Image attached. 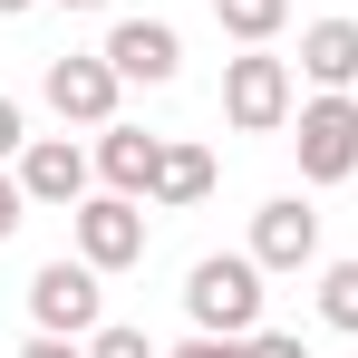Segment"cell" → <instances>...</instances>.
<instances>
[{
    "label": "cell",
    "mask_w": 358,
    "mask_h": 358,
    "mask_svg": "<svg viewBox=\"0 0 358 358\" xmlns=\"http://www.w3.org/2000/svg\"><path fill=\"white\" fill-rule=\"evenodd\" d=\"M184 320L213 339H252L262 329V262L252 252H203L184 271Z\"/></svg>",
    "instance_id": "cell-1"
},
{
    "label": "cell",
    "mask_w": 358,
    "mask_h": 358,
    "mask_svg": "<svg viewBox=\"0 0 358 358\" xmlns=\"http://www.w3.org/2000/svg\"><path fill=\"white\" fill-rule=\"evenodd\" d=\"M291 155L300 184H349L358 175V87H320L291 107Z\"/></svg>",
    "instance_id": "cell-2"
},
{
    "label": "cell",
    "mask_w": 358,
    "mask_h": 358,
    "mask_svg": "<svg viewBox=\"0 0 358 358\" xmlns=\"http://www.w3.org/2000/svg\"><path fill=\"white\" fill-rule=\"evenodd\" d=\"M97 281H107V271H97V262H39V271H29V329H59V339H87V329H97V320H107V291H97Z\"/></svg>",
    "instance_id": "cell-3"
},
{
    "label": "cell",
    "mask_w": 358,
    "mask_h": 358,
    "mask_svg": "<svg viewBox=\"0 0 358 358\" xmlns=\"http://www.w3.org/2000/svg\"><path fill=\"white\" fill-rule=\"evenodd\" d=\"M291 59H271V49H242L233 68H223V117L242 126V136H281L291 126Z\"/></svg>",
    "instance_id": "cell-4"
},
{
    "label": "cell",
    "mask_w": 358,
    "mask_h": 358,
    "mask_svg": "<svg viewBox=\"0 0 358 358\" xmlns=\"http://www.w3.org/2000/svg\"><path fill=\"white\" fill-rule=\"evenodd\" d=\"M39 97H49V117H59V126H117L126 78L107 68V49H97V59H78V49H68V59L39 68Z\"/></svg>",
    "instance_id": "cell-5"
},
{
    "label": "cell",
    "mask_w": 358,
    "mask_h": 358,
    "mask_svg": "<svg viewBox=\"0 0 358 358\" xmlns=\"http://www.w3.org/2000/svg\"><path fill=\"white\" fill-rule=\"evenodd\" d=\"M68 233H78V262L136 271V262H145V203H136V194H87V203L68 213Z\"/></svg>",
    "instance_id": "cell-6"
},
{
    "label": "cell",
    "mask_w": 358,
    "mask_h": 358,
    "mask_svg": "<svg viewBox=\"0 0 358 358\" xmlns=\"http://www.w3.org/2000/svg\"><path fill=\"white\" fill-rule=\"evenodd\" d=\"M10 175H20V194H29V203H59V213H78V203H87V175H97V155H87L78 136H29Z\"/></svg>",
    "instance_id": "cell-7"
},
{
    "label": "cell",
    "mask_w": 358,
    "mask_h": 358,
    "mask_svg": "<svg viewBox=\"0 0 358 358\" xmlns=\"http://www.w3.org/2000/svg\"><path fill=\"white\" fill-rule=\"evenodd\" d=\"M252 262H262V271H310V262H320V213H310L300 194H271V203L252 213Z\"/></svg>",
    "instance_id": "cell-8"
},
{
    "label": "cell",
    "mask_w": 358,
    "mask_h": 358,
    "mask_svg": "<svg viewBox=\"0 0 358 358\" xmlns=\"http://www.w3.org/2000/svg\"><path fill=\"white\" fill-rule=\"evenodd\" d=\"M107 68H117L126 87H165V78L184 68L175 20H117V29H107Z\"/></svg>",
    "instance_id": "cell-9"
},
{
    "label": "cell",
    "mask_w": 358,
    "mask_h": 358,
    "mask_svg": "<svg viewBox=\"0 0 358 358\" xmlns=\"http://www.w3.org/2000/svg\"><path fill=\"white\" fill-rule=\"evenodd\" d=\"M97 175H107V194H136V203H155L165 136H145V126H97Z\"/></svg>",
    "instance_id": "cell-10"
},
{
    "label": "cell",
    "mask_w": 358,
    "mask_h": 358,
    "mask_svg": "<svg viewBox=\"0 0 358 358\" xmlns=\"http://www.w3.org/2000/svg\"><path fill=\"white\" fill-rule=\"evenodd\" d=\"M300 78L310 87H358V20H310L300 29Z\"/></svg>",
    "instance_id": "cell-11"
},
{
    "label": "cell",
    "mask_w": 358,
    "mask_h": 358,
    "mask_svg": "<svg viewBox=\"0 0 358 358\" xmlns=\"http://www.w3.org/2000/svg\"><path fill=\"white\" fill-rule=\"evenodd\" d=\"M213 194V145H184V136H165V175H155V203L165 213H194Z\"/></svg>",
    "instance_id": "cell-12"
},
{
    "label": "cell",
    "mask_w": 358,
    "mask_h": 358,
    "mask_svg": "<svg viewBox=\"0 0 358 358\" xmlns=\"http://www.w3.org/2000/svg\"><path fill=\"white\" fill-rule=\"evenodd\" d=\"M213 20H223V39H242V49H271L281 20H291V0H213Z\"/></svg>",
    "instance_id": "cell-13"
},
{
    "label": "cell",
    "mask_w": 358,
    "mask_h": 358,
    "mask_svg": "<svg viewBox=\"0 0 358 358\" xmlns=\"http://www.w3.org/2000/svg\"><path fill=\"white\" fill-rule=\"evenodd\" d=\"M320 320L358 339V262H329V271H320Z\"/></svg>",
    "instance_id": "cell-14"
},
{
    "label": "cell",
    "mask_w": 358,
    "mask_h": 358,
    "mask_svg": "<svg viewBox=\"0 0 358 358\" xmlns=\"http://www.w3.org/2000/svg\"><path fill=\"white\" fill-rule=\"evenodd\" d=\"M87 358H165V349H155L145 329H126V320H97V329H87Z\"/></svg>",
    "instance_id": "cell-15"
},
{
    "label": "cell",
    "mask_w": 358,
    "mask_h": 358,
    "mask_svg": "<svg viewBox=\"0 0 358 358\" xmlns=\"http://www.w3.org/2000/svg\"><path fill=\"white\" fill-rule=\"evenodd\" d=\"M165 358H252V339H213V329H194V339H175Z\"/></svg>",
    "instance_id": "cell-16"
},
{
    "label": "cell",
    "mask_w": 358,
    "mask_h": 358,
    "mask_svg": "<svg viewBox=\"0 0 358 358\" xmlns=\"http://www.w3.org/2000/svg\"><path fill=\"white\" fill-rule=\"evenodd\" d=\"M20 145H29V117H20V97H0V165H20Z\"/></svg>",
    "instance_id": "cell-17"
},
{
    "label": "cell",
    "mask_w": 358,
    "mask_h": 358,
    "mask_svg": "<svg viewBox=\"0 0 358 358\" xmlns=\"http://www.w3.org/2000/svg\"><path fill=\"white\" fill-rule=\"evenodd\" d=\"M20 213H29V194H20V175H10V165H0V242L20 233Z\"/></svg>",
    "instance_id": "cell-18"
},
{
    "label": "cell",
    "mask_w": 358,
    "mask_h": 358,
    "mask_svg": "<svg viewBox=\"0 0 358 358\" xmlns=\"http://www.w3.org/2000/svg\"><path fill=\"white\" fill-rule=\"evenodd\" d=\"M20 358H87V339H59V329H29V349Z\"/></svg>",
    "instance_id": "cell-19"
},
{
    "label": "cell",
    "mask_w": 358,
    "mask_h": 358,
    "mask_svg": "<svg viewBox=\"0 0 358 358\" xmlns=\"http://www.w3.org/2000/svg\"><path fill=\"white\" fill-rule=\"evenodd\" d=\"M252 358H310V349H300L291 329H252Z\"/></svg>",
    "instance_id": "cell-20"
},
{
    "label": "cell",
    "mask_w": 358,
    "mask_h": 358,
    "mask_svg": "<svg viewBox=\"0 0 358 358\" xmlns=\"http://www.w3.org/2000/svg\"><path fill=\"white\" fill-rule=\"evenodd\" d=\"M20 10H39V0H0V20H20Z\"/></svg>",
    "instance_id": "cell-21"
},
{
    "label": "cell",
    "mask_w": 358,
    "mask_h": 358,
    "mask_svg": "<svg viewBox=\"0 0 358 358\" xmlns=\"http://www.w3.org/2000/svg\"><path fill=\"white\" fill-rule=\"evenodd\" d=\"M59 10H107V0H59Z\"/></svg>",
    "instance_id": "cell-22"
}]
</instances>
